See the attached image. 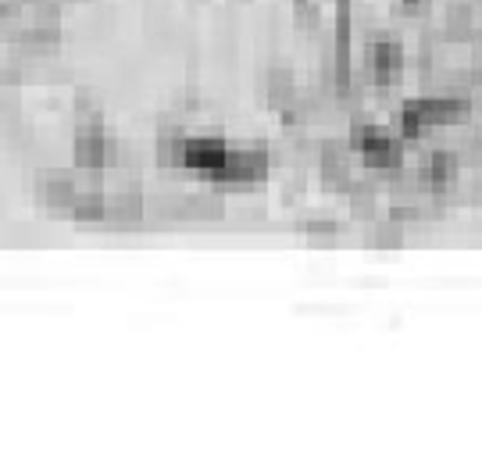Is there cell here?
<instances>
[{
  "label": "cell",
  "mask_w": 482,
  "mask_h": 457,
  "mask_svg": "<svg viewBox=\"0 0 482 457\" xmlns=\"http://www.w3.org/2000/svg\"><path fill=\"white\" fill-rule=\"evenodd\" d=\"M429 7V0H400V11H407V14H422Z\"/></svg>",
  "instance_id": "obj_19"
},
{
  "label": "cell",
  "mask_w": 482,
  "mask_h": 457,
  "mask_svg": "<svg viewBox=\"0 0 482 457\" xmlns=\"http://www.w3.org/2000/svg\"><path fill=\"white\" fill-rule=\"evenodd\" d=\"M154 154H158V165L161 169H183V158H186V136H183V129H161V136L154 143Z\"/></svg>",
  "instance_id": "obj_15"
},
{
  "label": "cell",
  "mask_w": 482,
  "mask_h": 457,
  "mask_svg": "<svg viewBox=\"0 0 482 457\" xmlns=\"http://www.w3.org/2000/svg\"><path fill=\"white\" fill-rule=\"evenodd\" d=\"M407 243V233H404V222L400 218H389V222H376L368 229V247L372 251H400Z\"/></svg>",
  "instance_id": "obj_16"
},
{
  "label": "cell",
  "mask_w": 482,
  "mask_h": 457,
  "mask_svg": "<svg viewBox=\"0 0 482 457\" xmlns=\"http://www.w3.org/2000/svg\"><path fill=\"white\" fill-rule=\"evenodd\" d=\"M72 161L76 169L83 172H104L114 158H111V140L104 133V122H94V125H79L76 133V143H72Z\"/></svg>",
  "instance_id": "obj_4"
},
{
  "label": "cell",
  "mask_w": 482,
  "mask_h": 457,
  "mask_svg": "<svg viewBox=\"0 0 482 457\" xmlns=\"http://www.w3.org/2000/svg\"><path fill=\"white\" fill-rule=\"evenodd\" d=\"M104 215H107V193L100 186V176H94L90 186H79V197L72 204V218L94 225V222H104Z\"/></svg>",
  "instance_id": "obj_12"
},
{
  "label": "cell",
  "mask_w": 482,
  "mask_h": 457,
  "mask_svg": "<svg viewBox=\"0 0 482 457\" xmlns=\"http://www.w3.org/2000/svg\"><path fill=\"white\" fill-rule=\"evenodd\" d=\"M365 65L372 72V83L379 90H389V83L404 72L407 65V50L396 43V40H372L368 50H365Z\"/></svg>",
  "instance_id": "obj_5"
},
{
  "label": "cell",
  "mask_w": 482,
  "mask_h": 457,
  "mask_svg": "<svg viewBox=\"0 0 482 457\" xmlns=\"http://www.w3.org/2000/svg\"><path fill=\"white\" fill-rule=\"evenodd\" d=\"M472 32H476V7L465 4V0L450 4L447 14H443V40L465 43V40H472Z\"/></svg>",
  "instance_id": "obj_13"
},
{
  "label": "cell",
  "mask_w": 482,
  "mask_h": 457,
  "mask_svg": "<svg viewBox=\"0 0 482 457\" xmlns=\"http://www.w3.org/2000/svg\"><path fill=\"white\" fill-rule=\"evenodd\" d=\"M222 215H225V197L218 189H200V193H186L183 197L179 218H186V222H214Z\"/></svg>",
  "instance_id": "obj_11"
},
{
  "label": "cell",
  "mask_w": 482,
  "mask_h": 457,
  "mask_svg": "<svg viewBox=\"0 0 482 457\" xmlns=\"http://www.w3.org/2000/svg\"><path fill=\"white\" fill-rule=\"evenodd\" d=\"M300 233L311 247H332L336 243V222L332 218H311V222L300 225Z\"/></svg>",
  "instance_id": "obj_17"
},
{
  "label": "cell",
  "mask_w": 482,
  "mask_h": 457,
  "mask_svg": "<svg viewBox=\"0 0 482 457\" xmlns=\"http://www.w3.org/2000/svg\"><path fill=\"white\" fill-rule=\"evenodd\" d=\"M36 193L43 200V207L58 211V215H72V204L79 197V183L65 172H47L40 183H36Z\"/></svg>",
  "instance_id": "obj_8"
},
{
  "label": "cell",
  "mask_w": 482,
  "mask_h": 457,
  "mask_svg": "<svg viewBox=\"0 0 482 457\" xmlns=\"http://www.w3.org/2000/svg\"><path fill=\"white\" fill-rule=\"evenodd\" d=\"M18 0H0V22H11V18H18Z\"/></svg>",
  "instance_id": "obj_18"
},
{
  "label": "cell",
  "mask_w": 482,
  "mask_h": 457,
  "mask_svg": "<svg viewBox=\"0 0 482 457\" xmlns=\"http://www.w3.org/2000/svg\"><path fill=\"white\" fill-rule=\"evenodd\" d=\"M472 118V100L458 96V93H443V96H414L400 107L396 114V129L404 136V143L422 140L429 129H443V125H461Z\"/></svg>",
  "instance_id": "obj_1"
},
{
  "label": "cell",
  "mask_w": 482,
  "mask_h": 457,
  "mask_svg": "<svg viewBox=\"0 0 482 457\" xmlns=\"http://www.w3.org/2000/svg\"><path fill=\"white\" fill-rule=\"evenodd\" d=\"M350 147L361 154L372 172H400L404 169V136H393L379 125H358L350 133Z\"/></svg>",
  "instance_id": "obj_2"
},
{
  "label": "cell",
  "mask_w": 482,
  "mask_h": 457,
  "mask_svg": "<svg viewBox=\"0 0 482 457\" xmlns=\"http://www.w3.org/2000/svg\"><path fill=\"white\" fill-rule=\"evenodd\" d=\"M143 215H147V200H143L140 186H125V189L107 193V215H104L107 225H122V229L125 225H140Z\"/></svg>",
  "instance_id": "obj_7"
},
{
  "label": "cell",
  "mask_w": 482,
  "mask_h": 457,
  "mask_svg": "<svg viewBox=\"0 0 482 457\" xmlns=\"http://www.w3.org/2000/svg\"><path fill=\"white\" fill-rule=\"evenodd\" d=\"M229 158V143L222 136H186V158H183V169L200 172V176H211L222 169V161Z\"/></svg>",
  "instance_id": "obj_6"
},
{
  "label": "cell",
  "mask_w": 482,
  "mask_h": 457,
  "mask_svg": "<svg viewBox=\"0 0 482 457\" xmlns=\"http://www.w3.org/2000/svg\"><path fill=\"white\" fill-rule=\"evenodd\" d=\"M265 96H268L272 107L296 104V76L289 69H268V76H265Z\"/></svg>",
  "instance_id": "obj_14"
},
{
  "label": "cell",
  "mask_w": 482,
  "mask_h": 457,
  "mask_svg": "<svg viewBox=\"0 0 482 457\" xmlns=\"http://www.w3.org/2000/svg\"><path fill=\"white\" fill-rule=\"evenodd\" d=\"M61 25H65V22H61L58 0H40L36 11H32V22H29V29H25V40L36 43V47H50V43L61 40Z\"/></svg>",
  "instance_id": "obj_9"
},
{
  "label": "cell",
  "mask_w": 482,
  "mask_h": 457,
  "mask_svg": "<svg viewBox=\"0 0 482 457\" xmlns=\"http://www.w3.org/2000/svg\"><path fill=\"white\" fill-rule=\"evenodd\" d=\"M458 172H461V158L454 151H432L429 154V165L422 169V183L429 186L432 193H440V189L454 186Z\"/></svg>",
  "instance_id": "obj_10"
},
{
  "label": "cell",
  "mask_w": 482,
  "mask_h": 457,
  "mask_svg": "<svg viewBox=\"0 0 482 457\" xmlns=\"http://www.w3.org/2000/svg\"><path fill=\"white\" fill-rule=\"evenodd\" d=\"M268 176V151L265 147H236L222 161L218 172H211V183L218 186H254Z\"/></svg>",
  "instance_id": "obj_3"
}]
</instances>
